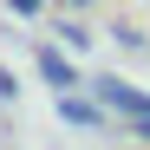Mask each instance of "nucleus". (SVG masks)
<instances>
[{
	"label": "nucleus",
	"instance_id": "obj_1",
	"mask_svg": "<svg viewBox=\"0 0 150 150\" xmlns=\"http://www.w3.org/2000/svg\"><path fill=\"white\" fill-rule=\"evenodd\" d=\"M91 91H98V105H105V111H117V117H150V91H137V85H124V79H111V72H105V79H91Z\"/></svg>",
	"mask_w": 150,
	"mask_h": 150
},
{
	"label": "nucleus",
	"instance_id": "obj_2",
	"mask_svg": "<svg viewBox=\"0 0 150 150\" xmlns=\"http://www.w3.org/2000/svg\"><path fill=\"white\" fill-rule=\"evenodd\" d=\"M39 79L52 91H72V85H79V65L65 59V46H39Z\"/></svg>",
	"mask_w": 150,
	"mask_h": 150
},
{
	"label": "nucleus",
	"instance_id": "obj_3",
	"mask_svg": "<svg viewBox=\"0 0 150 150\" xmlns=\"http://www.w3.org/2000/svg\"><path fill=\"white\" fill-rule=\"evenodd\" d=\"M59 117L79 124V131H98V124H105V105H98V98H79V91H59Z\"/></svg>",
	"mask_w": 150,
	"mask_h": 150
},
{
	"label": "nucleus",
	"instance_id": "obj_4",
	"mask_svg": "<svg viewBox=\"0 0 150 150\" xmlns=\"http://www.w3.org/2000/svg\"><path fill=\"white\" fill-rule=\"evenodd\" d=\"M59 46H65V52H85V46H91V33H85V20H59Z\"/></svg>",
	"mask_w": 150,
	"mask_h": 150
},
{
	"label": "nucleus",
	"instance_id": "obj_5",
	"mask_svg": "<svg viewBox=\"0 0 150 150\" xmlns=\"http://www.w3.org/2000/svg\"><path fill=\"white\" fill-rule=\"evenodd\" d=\"M39 7H46V0H7V13H20V20H33Z\"/></svg>",
	"mask_w": 150,
	"mask_h": 150
},
{
	"label": "nucleus",
	"instance_id": "obj_6",
	"mask_svg": "<svg viewBox=\"0 0 150 150\" xmlns=\"http://www.w3.org/2000/svg\"><path fill=\"white\" fill-rule=\"evenodd\" d=\"M0 98H20V79H13L7 65H0Z\"/></svg>",
	"mask_w": 150,
	"mask_h": 150
},
{
	"label": "nucleus",
	"instance_id": "obj_7",
	"mask_svg": "<svg viewBox=\"0 0 150 150\" xmlns=\"http://www.w3.org/2000/svg\"><path fill=\"white\" fill-rule=\"evenodd\" d=\"M131 137H144V144H150V117H137V124H131Z\"/></svg>",
	"mask_w": 150,
	"mask_h": 150
},
{
	"label": "nucleus",
	"instance_id": "obj_8",
	"mask_svg": "<svg viewBox=\"0 0 150 150\" xmlns=\"http://www.w3.org/2000/svg\"><path fill=\"white\" fill-rule=\"evenodd\" d=\"M65 7H91V0H65Z\"/></svg>",
	"mask_w": 150,
	"mask_h": 150
}]
</instances>
